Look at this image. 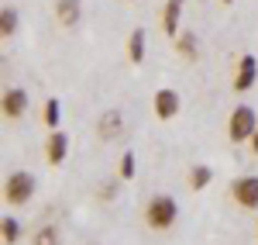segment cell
Returning <instances> with one entry per match:
<instances>
[{
  "instance_id": "d6986e66",
  "label": "cell",
  "mask_w": 258,
  "mask_h": 245,
  "mask_svg": "<svg viewBox=\"0 0 258 245\" xmlns=\"http://www.w3.org/2000/svg\"><path fill=\"white\" fill-rule=\"evenodd\" d=\"M135 173H138V166H135V152L127 149V152L120 156V163H117V180L127 183V180H135Z\"/></svg>"
},
{
  "instance_id": "52a82bcc",
  "label": "cell",
  "mask_w": 258,
  "mask_h": 245,
  "mask_svg": "<svg viewBox=\"0 0 258 245\" xmlns=\"http://www.w3.org/2000/svg\"><path fill=\"white\" fill-rule=\"evenodd\" d=\"M258 83V59L251 56V52H244L238 59V69H234V93H248L251 86Z\"/></svg>"
},
{
  "instance_id": "5bb4252c",
  "label": "cell",
  "mask_w": 258,
  "mask_h": 245,
  "mask_svg": "<svg viewBox=\"0 0 258 245\" xmlns=\"http://www.w3.org/2000/svg\"><path fill=\"white\" fill-rule=\"evenodd\" d=\"M127 59L141 66L145 62V28H135L131 35H127Z\"/></svg>"
},
{
  "instance_id": "ac0fdd59",
  "label": "cell",
  "mask_w": 258,
  "mask_h": 245,
  "mask_svg": "<svg viewBox=\"0 0 258 245\" xmlns=\"http://www.w3.org/2000/svg\"><path fill=\"white\" fill-rule=\"evenodd\" d=\"M41 121L48 124L52 131H59V124H62V104L55 101V97H48V101H45V114H41Z\"/></svg>"
},
{
  "instance_id": "6da1fadb",
  "label": "cell",
  "mask_w": 258,
  "mask_h": 245,
  "mask_svg": "<svg viewBox=\"0 0 258 245\" xmlns=\"http://www.w3.org/2000/svg\"><path fill=\"white\" fill-rule=\"evenodd\" d=\"M179 221V201L169 197V193H159L145 204V225L152 231H169V228Z\"/></svg>"
},
{
  "instance_id": "2e32d148",
  "label": "cell",
  "mask_w": 258,
  "mask_h": 245,
  "mask_svg": "<svg viewBox=\"0 0 258 245\" xmlns=\"http://www.w3.org/2000/svg\"><path fill=\"white\" fill-rule=\"evenodd\" d=\"M18 28H21V14L14 7H4V11H0V35L11 38V35H18Z\"/></svg>"
},
{
  "instance_id": "7402d4cb",
  "label": "cell",
  "mask_w": 258,
  "mask_h": 245,
  "mask_svg": "<svg viewBox=\"0 0 258 245\" xmlns=\"http://www.w3.org/2000/svg\"><path fill=\"white\" fill-rule=\"evenodd\" d=\"M220 4H234V0H220Z\"/></svg>"
},
{
  "instance_id": "30bf717a",
  "label": "cell",
  "mask_w": 258,
  "mask_h": 245,
  "mask_svg": "<svg viewBox=\"0 0 258 245\" xmlns=\"http://www.w3.org/2000/svg\"><path fill=\"white\" fill-rule=\"evenodd\" d=\"M55 18H59L62 28H80L83 0H55Z\"/></svg>"
},
{
  "instance_id": "3957f363",
  "label": "cell",
  "mask_w": 258,
  "mask_h": 245,
  "mask_svg": "<svg viewBox=\"0 0 258 245\" xmlns=\"http://www.w3.org/2000/svg\"><path fill=\"white\" fill-rule=\"evenodd\" d=\"M258 131V114L251 104H238L234 111H231V118H227V138L234 145L241 142H251V135Z\"/></svg>"
},
{
  "instance_id": "9a60e30c",
  "label": "cell",
  "mask_w": 258,
  "mask_h": 245,
  "mask_svg": "<svg viewBox=\"0 0 258 245\" xmlns=\"http://www.w3.org/2000/svg\"><path fill=\"white\" fill-rule=\"evenodd\" d=\"M210 180H214V169L210 166H203V163L189 166V190H207Z\"/></svg>"
},
{
  "instance_id": "603a6c76",
  "label": "cell",
  "mask_w": 258,
  "mask_h": 245,
  "mask_svg": "<svg viewBox=\"0 0 258 245\" xmlns=\"http://www.w3.org/2000/svg\"><path fill=\"white\" fill-rule=\"evenodd\" d=\"M255 235H258V221H255Z\"/></svg>"
},
{
  "instance_id": "9c48e42d",
  "label": "cell",
  "mask_w": 258,
  "mask_h": 245,
  "mask_svg": "<svg viewBox=\"0 0 258 245\" xmlns=\"http://www.w3.org/2000/svg\"><path fill=\"white\" fill-rule=\"evenodd\" d=\"M45 159L52 166H62L69 159V135H66V131H52V135L45 138Z\"/></svg>"
},
{
  "instance_id": "ffe728a7",
  "label": "cell",
  "mask_w": 258,
  "mask_h": 245,
  "mask_svg": "<svg viewBox=\"0 0 258 245\" xmlns=\"http://www.w3.org/2000/svg\"><path fill=\"white\" fill-rule=\"evenodd\" d=\"M114 190H117V183H114V180H110V183H103V186H100V201H107V204H110V201L117 197Z\"/></svg>"
},
{
  "instance_id": "ba28073f",
  "label": "cell",
  "mask_w": 258,
  "mask_h": 245,
  "mask_svg": "<svg viewBox=\"0 0 258 245\" xmlns=\"http://www.w3.org/2000/svg\"><path fill=\"white\" fill-rule=\"evenodd\" d=\"M0 111H4V118H7V121H18V118H24V111H28V93H24L21 86H11V90H4Z\"/></svg>"
},
{
  "instance_id": "5b68a950",
  "label": "cell",
  "mask_w": 258,
  "mask_h": 245,
  "mask_svg": "<svg viewBox=\"0 0 258 245\" xmlns=\"http://www.w3.org/2000/svg\"><path fill=\"white\" fill-rule=\"evenodd\" d=\"M124 131H127V124H124V114H120L117 107L100 111V118H97V138L100 142H117V138H124Z\"/></svg>"
},
{
  "instance_id": "4fadbf2b",
  "label": "cell",
  "mask_w": 258,
  "mask_h": 245,
  "mask_svg": "<svg viewBox=\"0 0 258 245\" xmlns=\"http://www.w3.org/2000/svg\"><path fill=\"white\" fill-rule=\"evenodd\" d=\"M21 235H24V225H21L14 214H7V218L0 221V238H4V245H18Z\"/></svg>"
},
{
  "instance_id": "7c38bea8",
  "label": "cell",
  "mask_w": 258,
  "mask_h": 245,
  "mask_svg": "<svg viewBox=\"0 0 258 245\" xmlns=\"http://www.w3.org/2000/svg\"><path fill=\"white\" fill-rule=\"evenodd\" d=\"M179 18H182V0H165V11H162V31L169 38L179 35Z\"/></svg>"
},
{
  "instance_id": "7a4b0ae2",
  "label": "cell",
  "mask_w": 258,
  "mask_h": 245,
  "mask_svg": "<svg viewBox=\"0 0 258 245\" xmlns=\"http://www.w3.org/2000/svg\"><path fill=\"white\" fill-rule=\"evenodd\" d=\"M35 190H38V180H35V173H11L7 180H4V204L7 207H24L31 197H35Z\"/></svg>"
},
{
  "instance_id": "8992f818",
  "label": "cell",
  "mask_w": 258,
  "mask_h": 245,
  "mask_svg": "<svg viewBox=\"0 0 258 245\" xmlns=\"http://www.w3.org/2000/svg\"><path fill=\"white\" fill-rule=\"evenodd\" d=\"M152 111H155L159 121H172L179 111H182V97H179V90H172V86L155 90V97H152Z\"/></svg>"
},
{
  "instance_id": "e0dca14e",
  "label": "cell",
  "mask_w": 258,
  "mask_h": 245,
  "mask_svg": "<svg viewBox=\"0 0 258 245\" xmlns=\"http://www.w3.org/2000/svg\"><path fill=\"white\" fill-rule=\"evenodd\" d=\"M31 245H62V235L55 225H41L35 235H31Z\"/></svg>"
},
{
  "instance_id": "277c9868",
  "label": "cell",
  "mask_w": 258,
  "mask_h": 245,
  "mask_svg": "<svg viewBox=\"0 0 258 245\" xmlns=\"http://www.w3.org/2000/svg\"><path fill=\"white\" fill-rule=\"evenodd\" d=\"M231 197L244 211H258V176L255 173H244L238 180H231Z\"/></svg>"
},
{
  "instance_id": "44dd1931",
  "label": "cell",
  "mask_w": 258,
  "mask_h": 245,
  "mask_svg": "<svg viewBox=\"0 0 258 245\" xmlns=\"http://www.w3.org/2000/svg\"><path fill=\"white\" fill-rule=\"evenodd\" d=\"M248 145H251V152H255V156H258V131H255V135H251V142H248Z\"/></svg>"
},
{
  "instance_id": "8fae6325",
  "label": "cell",
  "mask_w": 258,
  "mask_h": 245,
  "mask_svg": "<svg viewBox=\"0 0 258 245\" xmlns=\"http://www.w3.org/2000/svg\"><path fill=\"white\" fill-rule=\"evenodd\" d=\"M172 41H176V52L186 62H197L200 59V38H197V31H179Z\"/></svg>"
}]
</instances>
